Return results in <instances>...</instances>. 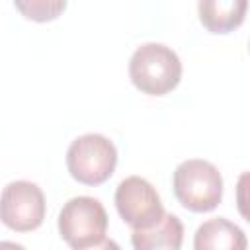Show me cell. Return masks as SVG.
<instances>
[{"instance_id":"5b68a950","label":"cell","mask_w":250,"mask_h":250,"mask_svg":"<svg viewBox=\"0 0 250 250\" xmlns=\"http://www.w3.org/2000/svg\"><path fill=\"white\" fill-rule=\"evenodd\" d=\"M115 207L119 217L133 229H150L164 215V205L150 182L141 176H129L115 189Z\"/></svg>"},{"instance_id":"4fadbf2b","label":"cell","mask_w":250,"mask_h":250,"mask_svg":"<svg viewBox=\"0 0 250 250\" xmlns=\"http://www.w3.org/2000/svg\"><path fill=\"white\" fill-rule=\"evenodd\" d=\"M0 250H25L21 244H16V242H10V240H2L0 242Z\"/></svg>"},{"instance_id":"ba28073f","label":"cell","mask_w":250,"mask_h":250,"mask_svg":"<svg viewBox=\"0 0 250 250\" xmlns=\"http://www.w3.org/2000/svg\"><path fill=\"white\" fill-rule=\"evenodd\" d=\"M184 242V225L178 215L166 213L154 227L131 232L135 250H180Z\"/></svg>"},{"instance_id":"52a82bcc","label":"cell","mask_w":250,"mask_h":250,"mask_svg":"<svg viewBox=\"0 0 250 250\" xmlns=\"http://www.w3.org/2000/svg\"><path fill=\"white\" fill-rule=\"evenodd\" d=\"M244 230L225 217L201 223L193 234V250H246Z\"/></svg>"},{"instance_id":"6da1fadb","label":"cell","mask_w":250,"mask_h":250,"mask_svg":"<svg viewBox=\"0 0 250 250\" xmlns=\"http://www.w3.org/2000/svg\"><path fill=\"white\" fill-rule=\"evenodd\" d=\"M133 86L148 96H164L182 80V61L164 43H143L129 61Z\"/></svg>"},{"instance_id":"8992f818","label":"cell","mask_w":250,"mask_h":250,"mask_svg":"<svg viewBox=\"0 0 250 250\" xmlns=\"http://www.w3.org/2000/svg\"><path fill=\"white\" fill-rule=\"evenodd\" d=\"M45 195L27 180L10 182L2 191V223L16 232H29L45 219Z\"/></svg>"},{"instance_id":"7c38bea8","label":"cell","mask_w":250,"mask_h":250,"mask_svg":"<svg viewBox=\"0 0 250 250\" xmlns=\"http://www.w3.org/2000/svg\"><path fill=\"white\" fill-rule=\"evenodd\" d=\"M78 250H121V248H119V244H117L115 240L104 238V240H100V242H96V244H92V246L78 248Z\"/></svg>"},{"instance_id":"8fae6325","label":"cell","mask_w":250,"mask_h":250,"mask_svg":"<svg viewBox=\"0 0 250 250\" xmlns=\"http://www.w3.org/2000/svg\"><path fill=\"white\" fill-rule=\"evenodd\" d=\"M236 209L250 223V172H242L236 182Z\"/></svg>"},{"instance_id":"7a4b0ae2","label":"cell","mask_w":250,"mask_h":250,"mask_svg":"<svg viewBox=\"0 0 250 250\" xmlns=\"http://www.w3.org/2000/svg\"><path fill=\"white\" fill-rule=\"evenodd\" d=\"M172 188L180 205L193 213H209L223 199V176L215 164L203 158L180 162L172 176Z\"/></svg>"},{"instance_id":"30bf717a","label":"cell","mask_w":250,"mask_h":250,"mask_svg":"<svg viewBox=\"0 0 250 250\" xmlns=\"http://www.w3.org/2000/svg\"><path fill=\"white\" fill-rule=\"evenodd\" d=\"M14 6L33 21H51L55 20L64 8V0H29V2H14Z\"/></svg>"},{"instance_id":"277c9868","label":"cell","mask_w":250,"mask_h":250,"mask_svg":"<svg viewBox=\"0 0 250 250\" xmlns=\"http://www.w3.org/2000/svg\"><path fill=\"white\" fill-rule=\"evenodd\" d=\"M107 213L100 199L78 195L68 199L59 213V234L72 248H86L105 238Z\"/></svg>"},{"instance_id":"9c48e42d","label":"cell","mask_w":250,"mask_h":250,"mask_svg":"<svg viewBox=\"0 0 250 250\" xmlns=\"http://www.w3.org/2000/svg\"><path fill=\"white\" fill-rule=\"evenodd\" d=\"M246 0H201L197 14L201 25L211 33H229L236 29L246 16Z\"/></svg>"},{"instance_id":"3957f363","label":"cell","mask_w":250,"mask_h":250,"mask_svg":"<svg viewBox=\"0 0 250 250\" xmlns=\"http://www.w3.org/2000/svg\"><path fill=\"white\" fill-rule=\"evenodd\" d=\"M117 166L115 145L98 133L74 139L66 150V168L70 176L84 186H100L111 178Z\"/></svg>"}]
</instances>
